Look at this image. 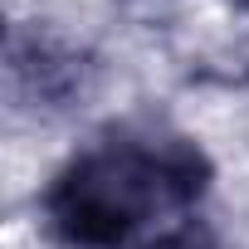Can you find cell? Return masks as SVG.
I'll return each instance as SVG.
<instances>
[{"mask_svg":"<svg viewBox=\"0 0 249 249\" xmlns=\"http://www.w3.org/2000/svg\"><path fill=\"white\" fill-rule=\"evenodd\" d=\"M205 157L181 137L103 142L59 171L44 215L73 249H117L147 225V215L191 205L205 191Z\"/></svg>","mask_w":249,"mask_h":249,"instance_id":"cell-1","label":"cell"},{"mask_svg":"<svg viewBox=\"0 0 249 249\" xmlns=\"http://www.w3.org/2000/svg\"><path fill=\"white\" fill-rule=\"evenodd\" d=\"M142 249H220V244L210 239V230H200V225H181V230L157 234V239L142 244Z\"/></svg>","mask_w":249,"mask_h":249,"instance_id":"cell-2","label":"cell"}]
</instances>
